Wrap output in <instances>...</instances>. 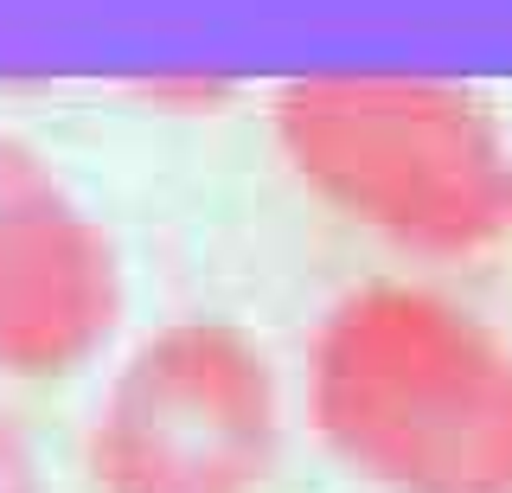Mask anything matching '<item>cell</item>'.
Instances as JSON below:
<instances>
[{
	"label": "cell",
	"instance_id": "obj_1",
	"mask_svg": "<svg viewBox=\"0 0 512 493\" xmlns=\"http://www.w3.org/2000/svg\"><path fill=\"white\" fill-rule=\"evenodd\" d=\"M308 417L378 493H512V340L436 289L365 282L314 333Z\"/></svg>",
	"mask_w": 512,
	"mask_h": 493
},
{
	"label": "cell",
	"instance_id": "obj_2",
	"mask_svg": "<svg viewBox=\"0 0 512 493\" xmlns=\"http://www.w3.org/2000/svg\"><path fill=\"white\" fill-rule=\"evenodd\" d=\"M282 161L346 225L416 257L512 237V141L442 77H295L276 97Z\"/></svg>",
	"mask_w": 512,
	"mask_h": 493
},
{
	"label": "cell",
	"instance_id": "obj_3",
	"mask_svg": "<svg viewBox=\"0 0 512 493\" xmlns=\"http://www.w3.org/2000/svg\"><path fill=\"white\" fill-rule=\"evenodd\" d=\"M84 461L96 493H263L282 461L276 365L231 321H167L103 391Z\"/></svg>",
	"mask_w": 512,
	"mask_h": 493
},
{
	"label": "cell",
	"instance_id": "obj_4",
	"mask_svg": "<svg viewBox=\"0 0 512 493\" xmlns=\"http://www.w3.org/2000/svg\"><path fill=\"white\" fill-rule=\"evenodd\" d=\"M122 321V263L45 154L0 129V372L64 378Z\"/></svg>",
	"mask_w": 512,
	"mask_h": 493
},
{
	"label": "cell",
	"instance_id": "obj_5",
	"mask_svg": "<svg viewBox=\"0 0 512 493\" xmlns=\"http://www.w3.org/2000/svg\"><path fill=\"white\" fill-rule=\"evenodd\" d=\"M0 493H45L39 455H32L26 429L13 423V410H0Z\"/></svg>",
	"mask_w": 512,
	"mask_h": 493
}]
</instances>
